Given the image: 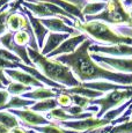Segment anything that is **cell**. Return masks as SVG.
<instances>
[{
	"label": "cell",
	"mask_w": 132,
	"mask_h": 133,
	"mask_svg": "<svg viewBox=\"0 0 132 133\" xmlns=\"http://www.w3.org/2000/svg\"><path fill=\"white\" fill-rule=\"evenodd\" d=\"M93 44L96 43L88 38L77 49L75 52L58 56L53 59L68 66L81 83L104 80L123 86H132V74H123L105 70L93 59L89 52V48Z\"/></svg>",
	"instance_id": "obj_1"
},
{
	"label": "cell",
	"mask_w": 132,
	"mask_h": 133,
	"mask_svg": "<svg viewBox=\"0 0 132 133\" xmlns=\"http://www.w3.org/2000/svg\"><path fill=\"white\" fill-rule=\"evenodd\" d=\"M27 51L32 63V66L39 70L41 73L47 76L49 80L63 86L64 88H73V87H79L81 85V82L75 78L72 70L68 66L64 65L63 63H59L53 58L42 56L39 51L34 50L31 48L27 46Z\"/></svg>",
	"instance_id": "obj_2"
},
{
	"label": "cell",
	"mask_w": 132,
	"mask_h": 133,
	"mask_svg": "<svg viewBox=\"0 0 132 133\" xmlns=\"http://www.w3.org/2000/svg\"><path fill=\"white\" fill-rule=\"evenodd\" d=\"M74 28L80 32L87 35L98 45H115L126 44L132 46V38L126 37L117 32L114 25L108 24L102 21H75Z\"/></svg>",
	"instance_id": "obj_3"
},
{
	"label": "cell",
	"mask_w": 132,
	"mask_h": 133,
	"mask_svg": "<svg viewBox=\"0 0 132 133\" xmlns=\"http://www.w3.org/2000/svg\"><path fill=\"white\" fill-rule=\"evenodd\" d=\"M102 21L111 25L126 24L132 27V20L128 13V9L123 6L122 0H108L104 11L94 16H86L85 22Z\"/></svg>",
	"instance_id": "obj_4"
},
{
	"label": "cell",
	"mask_w": 132,
	"mask_h": 133,
	"mask_svg": "<svg viewBox=\"0 0 132 133\" xmlns=\"http://www.w3.org/2000/svg\"><path fill=\"white\" fill-rule=\"evenodd\" d=\"M132 98V86L128 89L113 90L108 94H104L102 97L90 101V105L98 107V112L96 114V118H102L108 111L123 105Z\"/></svg>",
	"instance_id": "obj_5"
},
{
	"label": "cell",
	"mask_w": 132,
	"mask_h": 133,
	"mask_svg": "<svg viewBox=\"0 0 132 133\" xmlns=\"http://www.w3.org/2000/svg\"><path fill=\"white\" fill-rule=\"evenodd\" d=\"M90 56L98 65L105 70L123 74H132V58L108 57V56H101L96 53H90Z\"/></svg>",
	"instance_id": "obj_6"
},
{
	"label": "cell",
	"mask_w": 132,
	"mask_h": 133,
	"mask_svg": "<svg viewBox=\"0 0 132 133\" xmlns=\"http://www.w3.org/2000/svg\"><path fill=\"white\" fill-rule=\"evenodd\" d=\"M60 126L64 129L72 130L78 133H86L92 132L95 130L103 129L105 126L111 125V122L107 121L104 118H96V117H90V118L79 119V121H70V122H62L59 123Z\"/></svg>",
	"instance_id": "obj_7"
},
{
	"label": "cell",
	"mask_w": 132,
	"mask_h": 133,
	"mask_svg": "<svg viewBox=\"0 0 132 133\" xmlns=\"http://www.w3.org/2000/svg\"><path fill=\"white\" fill-rule=\"evenodd\" d=\"M13 115L19 118L21 126L26 127V129H32L36 126H43V125L50 124L49 119L42 114H38L36 111H32L30 108L26 109H19V110H8Z\"/></svg>",
	"instance_id": "obj_8"
},
{
	"label": "cell",
	"mask_w": 132,
	"mask_h": 133,
	"mask_svg": "<svg viewBox=\"0 0 132 133\" xmlns=\"http://www.w3.org/2000/svg\"><path fill=\"white\" fill-rule=\"evenodd\" d=\"M89 52L101 56H108V57L132 58V46L126 44H115V45L93 44L89 48Z\"/></svg>",
	"instance_id": "obj_9"
},
{
	"label": "cell",
	"mask_w": 132,
	"mask_h": 133,
	"mask_svg": "<svg viewBox=\"0 0 132 133\" xmlns=\"http://www.w3.org/2000/svg\"><path fill=\"white\" fill-rule=\"evenodd\" d=\"M0 45H1V48L6 49V50L13 52L14 55H16L24 65L32 66L31 60H30L29 56H28L27 46H20V45H17L16 43H15L14 32L7 31L6 34H4L2 36H0Z\"/></svg>",
	"instance_id": "obj_10"
},
{
	"label": "cell",
	"mask_w": 132,
	"mask_h": 133,
	"mask_svg": "<svg viewBox=\"0 0 132 133\" xmlns=\"http://www.w3.org/2000/svg\"><path fill=\"white\" fill-rule=\"evenodd\" d=\"M87 35L80 32L79 35H73V36L68 37L66 41L62 43L57 49H56L53 52H51L50 55H48V58H56L58 56H64V55H70L77 51V49L85 42L86 39H88Z\"/></svg>",
	"instance_id": "obj_11"
},
{
	"label": "cell",
	"mask_w": 132,
	"mask_h": 133,
	"mask_svg": "<svg viewBox=\"0 0 132 133\" xmlns=\"http://www.w3.org/2000/svg\"><path fill=\"white\" fill-rule=\"evenodd\" d=\"M64 16H55L48 17V19H41V22L50 32H59V34H68L71 36L73 35H79L80 31L74 28L70 27L63 21Z\"/></svg>",
	"instance_id": "obj_12"
},
{
	"label": "cell",
	"mask_w": 132,
	"mask_h": 133,
	"mask_svg": "<svg viewBox=\"0 0 132 133\" xmlns=\"http://www.w3.org/2000/svg\"><path fill=\"white\" fill-rule=\"evenodd\" d=\"M19 9H20V11H22V12L24 13V14L27 15L28 20H29L30 24H31L32 31H34V35H35V37H36L37 45H38V49H39V51H41V50L43 49L44 42H45V39H47V36L49 35L50 31L44 27V25H43V23L41 22L39 19L35 17L34 15H32V13H30L27 8H24L22 5H21V7H20Z\"/></svg>",
	"instance_id": "obj_13"
},
{
	"label": "cell",
	"mask_w": 132,
	"mask_h": 133,
	"mask_svg": "<svg viewBox=\"0 0 132 133\" xmlns=\"http://www.w3.org/2000/svg\"><path fill=\"white\" fill-rule=\"evenodd\" d=\"M6 75L11 79L12 81L15 82L22 83V85L30 87V88H41V87H45L41 81H38L36 78H34L32 75H30L29 73L24 72L22 70H5Z\"/></svg>",
	"instance_id": "obj_14"
},
{
	"label": "cell",
	"mask_w": 132,
	"mask_h": 133,
	"mask_svg": "<svg viewBox=\"0 0 132 133\" xmlns=\"http://www.w3.org/2000/svg\"><path fill=\"white\" fill-rule=\"evenodd\" d=\"M30 24L29 20H28L27 15L22 11L12 12L7 20V27H8V31L11 32H17L20 30H24L28 25Z\"/></svg>",
	"instance_id": "obj_15"
},
{
	"label": "cell",
	"mask_w": 132,
	"mask_h": 133,
	"mask_svg": "<svg viewBox=\"0 0 132 133\" xmlns=\"http://www.w3.org/2000/svg\"><path fill=\"white\" fill-rule=\"evenodd\" d=\"M68 37H71V35L68 34H59V32H49V35L47 36V39L44 42L43 49L39 51L41 55L45 56L50 55L51 52L56 50L64 41H66Z\"/></svg>",
	"instance_id": "obj_16"
},
{
	"label": "cell",
	"mask_w": 132,
	"mask_h": 133,
	"mask_svg": "<svg viewBox=\"0 0 132 133\" xmlns=\"http://www.w3.org/2000/svg\"><path fill=\"white\" fill-rule=\"evenodd\" d=\"M59 89L49 88V87H41V88H32L30 91L23 94L22 97L27 99H32L35 102L44 101L48 98H56L58 95Z\"/></svg>",
	"instance_id": "obj_17"
},
{
	"label": "cell",
	"mask_w": 132,
	"mask_h": 133,
	"mask_svg": "<svg viewBox=\"0 0 132 133\" xmlns=\"http://www.w3.org/2000/svg\"><path fill=\"white\" fill-rule=\"evenodd\" d=\"M81 86L85 88H89L96 91H101L103 94H108L113 90H119V89H128L130 86H123V85H118V83H114L110 81H104V80H100V81H92V82H82Z\"/></svg>",
	"instance_id": "obj_18"
},
{
	"label": "cell",
	"mask_w": 132,
	"mask_h": 133,
	"mask_svg": "<svg viewBox=\"0 0 132 133\" xmlns=\"http://www.w3.org/2000/svg\"><path fill=\"white\" fill-rule=\"evenodd\" d=\"M62 93H66V94H70V95H80L83 97H87L89 99H96V98H100L102 97L104 94L101 93V91H96L93 90V89L89 88H85L82 86L79 87H73V88H64V89H60Z\"/></svg>",
	"instance_id": "obj_19"
},
{
	"label": "cell",
	"mask_w": 132,
	"mask_h": 133,
	"mask_svg": "<svg viewBox=\"0 0 132 133\" xmlns=\"http://www.w3.org/2000/svg\"><path fill=\"white\" fill-rule=\"evenodd\" d=\"M35 103L36 102L32 101V99H27L22 96H11L7 104L4 108L0 109V111H2V110H19V109L31 108Z\"/></svg>",
	"instance_id": "obj_20"
},
{
	"label": "cell",
	"mask_w": 132,
	"mask_h": 133,
	"mask_svg": "<svg viewBox=\"0 0 132 133\" xmlns=\"http://www.w3.org/2000/svg\"><path fill=\"white\" fill-rule=\"evenodd\" d=\"M57 108H59L57 99L56 98H48V99H44V101L36 102L30 109H31L32 111L38 112V114L47 115L48 112L52 111L53 109H57Z\"/></svg>",
	"instance_id": "obj_21"
},
{
	"label": "cell",
	"mask_w": 132,
	"mask_h": 133,
	"mask_svg": "<svg viewBox=\"0 0 132 133\" xmlns=\"http://www.w3.org/2000/svg\"><path fill=\"white\" fill-rule=\"evenodd\" d=\"M0 124L4 125L8 130H13L15 127L21 126V123H20L19 118L12 112H9L8 110L0 111Z\"/></svg>",
	"instance_id": "obj_22"
},
{
	"label": "cell",
	"mask_w": 132,
	"mask_h": 133,
	"mask_svg": "<svg viewBox=\"0 0 132 133\" xmlns=\"http://www.w3.org/2000/svg\"><path fill=\"white\" fill-rule=\"evenodd\" d=\"M32 131L37 132V133H78L75 131H72V130H67L64 129L63 126H60L57 123H50L48 125H43V126H36L32 127Z\"/></svg>",
	"instance_id": "obj_23"
},
{
	"label": "cell",
	"mask_w": 132,
	"mask_h": 133,
	"mask_svg": "<svg viewBox=\"0 0 132 133\" xmlns=\"http://www.w3.org/2000/svg\"><path fill=\"white\" fill-rule=\"evenodd\" d=\"M107 6V2L102 1H89L85 7L82 8V15L83 16H94L104 11Z\"/></svg>",
	"instance_id": "obj_24"
},
{
	"label": "cell",
	"mask_w": 132,
	"mask_h": 133,
	"mask_svg": "<svg viewBox=\"0 0 132 133\" xmlns=\"http://www.w3.org/2000/svg\"><path fill=\"white\" fill-rule=\"evenodd\" d=\"M32 88L30 87H27L22 83H19V82H15V81H12L8 86L6 87V90L9 93L11 96H22L23 94L30 91Z\"/></svg>",
	"instance_id": "obj_25"
},
{
	"label": "cell",
	"mask_w": 132,
	"mask_h": 133,
	"mask_svg": "<svg viewBox=\"0 0 132 133\" xmlns=\"http://www.w3.org/2000/svg\"><path fill=\"white\" fill-rule=\"evenodd\" d=\"M11 13V5H5V6L1 7V12H0V36H2L4 34H6L8 31L7 20H8V16Z\"/></svg>",
	"instance_id": "obj_26"
},
{
	"label": "cell",
	"mask_w": 132,
	"mask_h": 133,
	"mask_svg": "<svg viewBox=\"0 0 132 133\" xmlns=\"http://www.w3.org/2000/svg\"><path fill=\"white\" fill-rule=\"evenodd\" d=\"M56 99H57V102H58L59 108L66 109V108H68V107L73 105L72 96H71L70 94L62 93V91H60V89H59V91H58V95H57V97H56Z\"/></svg>",
	"instance_id": "obj_27"
},
{
	"label": "cell",
	"mask_w": 132,
	"mask_h": 133,
	"mask_svg": "<svg viewBox=\"0 0 132 133\" xmlns=\"http://www.w3.org/2000/svg\"><path fill=\"white\" fill-rule=\"evenodd\" d=\"M71 96H72L73 105L80 107V108H82L85 111L88 109V107L90 105V101H92V99L87 98V97H83V96H80V95H71Z\"/></svg>",
	"instance_id": "obj_28"
},
{
	"label": "cell",
	"mask_w": 132,
	"mask_h": 133,
	"mask_svg": "<svg viewBox=\"0 0 132 133\" xmlns=\"http://www.w3.org/2000/svg\"><path fill=\"white\" fill-rule=\"evenodd\" d=\"M110 133H132V121L113 126Z\"/></svg>",
	"instance_id": "obj_29"
},
{
	"label": "cell",
	"mask_w": 132,
	"mask_h": 133,
	"mask_svg": "<svg viewBox=\"0 0 132 133\" xmlns=\"http://www.w3.org/2000/svg\"><path fill=\"white\" fill-rule=\"evenodd\" d=\"M0 58H2V59H5V60L12 61V63H22L21 59H20L16 55H14L13 52L6 50V49H4V48H0Z\"/></svg>",
	"instance_id": "obj_30"
},
{
	"label": "cell",
	"mask_w": 132,
	"mask_h": 133,
	"mask_svg": "<svg viewBox=\"0 0 132 133\" xmlns=\"http://www.w3.org/2000/svg\"><path fill=\"white\" fill-rule=\"evenodd\" d=\"M0 68L5 71V70H16L19 67H17V63H12V61L0 58Z\"/></svg>",
	"instance_id": "obj_31"
},
{
	"label": "cell",
	"mask_w": 132,
	"mask_h": 133,
	"mask_svg": "<svg viewBox=\"0 0 132 133\" xmlns=\"http://www.w3.org/2000/svg\"><path fill=\"white\" fill-rule=\"evenodd\" d=\"M9 98H11V95H9L8 91L6 89H1L0 90V109L6 105L7 102L9 101Z\"/></svg>",
	"instance_id": "obj_32"
},
{
	"label": "cell",
	"mask_w": 132,
	"mask_h": 133,
	"mask_svg": "<svg viewBox=\"0 0 132 133\" xmlns=\"http://www.w3.org/2000/svg\"><path fill=\"white\" fill-rule=\"evenodd\" d=\"M65 111L68 112L70 115H72V116H79V115L83 114V112H86L82 108H80V107H78V105H71V107H68V108L65 109Z\"/></svg>",
	"instance_id": "obj_33"
},
{
	"label": "cell",
	"mask_w": 132,
	"mask_h": 133,
	"mask_svg": "<svg viewBox=\"0 0 132 133\" xmlns=\"http://www.w3.org/2000/svg\"><path fill=\"white\" fill-rule=\"evenodd\" d=\"M0 81H1V82L4 83V85L6 86V87L8 86L11 82H12V80L8 78V76L6 75V73H5V71H4V70H1V68H0Z\"/></svg>",
	"instance_id": "obj_34"
},
{
	"label": "cell",
	"mask_w": 132,
	"mask_h": 133,
	"mask_svg": "<svg viewBox=\"0 0 132 133\" xmlns=\"http://www.w3.org/2000/svg\"><path fill=\"white\" fill-rule=\"evenodd\" d=\"M0 133H11V130H8L7 127H5L4 125L0 124Z\"/></svg>",
	"instance_id": "obj_35"
},
{
	"label": "cell",
	"mask_w": 132,
	"mask_h": 133,
	"mask_svg": "<svg viewBox=\"0 0 132 133\" xmlns=\"http://www.w3.org/2000/svg\"><path fill=\"white\" fill-rule=\"evenodd\" d=\"M128 13H129V15H130V17H131V20H132V7H130V8L128 9Z\"/></svg>",
	"instance_id": "obj_36"
},
{
	"label": "cell",
	"mask_w": 132,
	"mask_h": 133,
	"mask_svg": "<svg viewBox=\"0 0 132 133\" xmlns=\"http://www.w3.org/2000/svg\"><path fill=\"white\" fill-rule=\"evenodd\" d=\"M1 89H6V86H5L4 83H2L1 81H0V90H1Z\"/></svg>",
	"instance_id": "obj_37"
},
{
	"label": "cell",
	"mask_w": 132,
	"mask_h": 133,
	"mask_svg": "<svg viewBox=\"0 0 132 133\" xmlns=\"http://www.w3.org/2000/svg\"><path fill=\"white\" fill-rule=\"evenodd\" d=\"M88 1H102V2H108V0H88Z\"/></svg>",
	"instance_id": "obj_38"
},
{
	"label": "cell",
	"mask_w": 132,
	"mask_h": 133,
	"mask_svg": "<svg viewBox=\"0 0 132 133\" xmlns=\"http://www.w3.org/2000/svg\"><path fill=\"white\" fill-rule=\"evenodd\" d=\"M131 121H132V116H131Z\"/></svg>",
	"instance_id": "obj_39"
},
{
	"label": "cell",
	"mask_w": 132,
	"mask_h": 133,
	"mask_svg": "<svg viewBox=\"0 0 132 133\" xmlns=\"http://www.w3.org/2000/svg\"><path fill=\"white\" fill-rule=\"evenodd\" d=\"M0 12H1V8H0Z\"/></svg>",
	"instance_id": "obj_40"
},
{
	"label": "cell",
	"mask_w": 132,
	"mask_h": 133,
	"mask_svg": "<svg viewBox=\"0 0 132 133\" xmlns=\"http://www.w3.org/2000/svg\"><path fill=\"white\" fill-rule=\"evenodd\" d=\"M0 48H1V45H0Z\"/></svg>",
	"instance_id": "obj_41"
},
{
	"label": "cell",
	"mask_w": 132,
	"mask_h": 133,
	"mask_svg": "<svg viewBox=\"0 0 132 133\" xmlns=\"http://www.w3.org/2000/svg\"><path fill=\"white\" fill-rule=\"evenodd\" d=\"M35 133H37V132H35Z\"/></svg>",
	"instance_id": "obj_42"
}]
</instances>
